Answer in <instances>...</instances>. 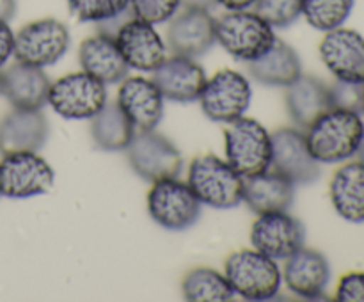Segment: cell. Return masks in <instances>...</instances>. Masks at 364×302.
<instances>
[{
  "instance_id": "1",
  "label": "cell",
  "mask_w": 364,
  "mask_h": 302,
  "mask_svg": "<svg viewBox=\"0 0 364 302\" xmlns=\"http://www.w3.org/2000/svg\"><path fill=\"white\" fill-rule=\"evenodd\" d=\"M364 135L361 114L333 107L308 126L306 141L320 163H340L358 153Z\"/></svg>"
},
{
  "instance_id": "2",
  "label": "cell",
  "mask_w": 364,
  "mask_h": 302,
  "mask_svg": "<svg viewBox=\"0 0 364 302\" xmlns=\"http://www.w3.org/2000/svg\"><path fill=\"white\" fill-rule=\"evenodd\" d=\"M224 276L235 295L245 301H270L277 297L283 274L276 259L252 249H240L228 256Z\"/></svg>"
},
{
  "instance_id": "3",
  "label": "cell",
  "mask_w": 364,
  "mask_h": 302,
  "mask_svg": "<svg viewBox=\"0 0 364 302\" xmlns=\"http://www.w3.org/2000/svg\"><path fill=\"white\" fill-rule=\"evenodd\" d=\"M188 187L212 208H235L244 199V176L215 155H201L188 167Z\"/></svg>"
},
{
  "instance_id": "4",
  "label": "cell",
  "mask_w": 364,
  "mask_h": 302,
  "mask_svg": "<svg viewBox=\"0 0 364 302\" xmlns=\"http://www.w3.org/2000/svg\"><path fill=\"white\" fill-rule=\"evenodd\" d=\"M215 38L231 57L251 63L276 41L274 27L255 11H230L215 20Z\"/></svg>"
},
{
  "instance_id": "5",
  "label": "cell",
  "mask_w": 364,
  "mask_h": 302,
  "mask_svg": "<svg viewBox=\"0 0 364 302\" xmlns=\"http://www.w3.org/2000/svg\"><path fill=\"white\" fill-rule=\"evenodd\" d=\"M226 162L244 178L265 173L272 166V137L259 121L238 117L224 134Z\"/></svg>"
},
{
  "instance_id": "6",
  "label": "cell",
  "mask_w": 364,
  "mask_h": 302,
  "mask_svg": "<svg viewBox=\"0 0 364 302\" xmlns=\"http://www.w3.org/2000/svg\"><path fill=\"white\" fill-rule=\"evenodd\" d=\"M148 212L159 226L169 231H183L194 226L201 215V201L188 183L178 176L153 181L148 192Z\"/></svg>"
},
{
  "instance_id": "7",
  "label": "cell",
  "mask_w": 364,
  "mask_h": 302,
  "mask_svg": "<svg viewBox=\"0 0 364 302\" xmlns=\"http://www.w3.org/2000/svg\"><path fill=\"white\" fill-rule=\"evenodd\" d=\"M107 102V85L85 71L64 75L50 84L48 103L66 119H91Z\"/></svg>"
},
{
  "instance_id": "8",
  "label": "cell",
  "mask_w": 364,
  "mask_h": 302,
  "mask_svg": "<svg viewBox=\"0 0 364 302\" xmlns=\"http://www.w3.org/2000/svg\"><path fill=\"white\" fill-rule=\"evenodd\" d=\"M55 173L36 151L4 153L0 160V195L27 199L46 194L53 187Z\"/></svg>"
},
{
  "instance_id": "9",
  "label": "cell",
  "mask_w": 364,
  "mask_h": 302,
  "mask_svg": "<svg viewBox=\"0 0 364 302\" xmlns=\"http://www.w3.org/2000/svg\"><path fill=\"white\" fill-rule=\"evenodd\" d=\"M252 89L247 78L235 70H220L206 78L199 102L203 112L215 123H233L247 112Z\"/></svg>"
},
{
  "instance_id": "10",
  "label": "cell",
  "mask_w": 364,
  "mask_h": 302,
  "mask_svg": "<svg viewBox=\"0 0 364 302\" xmlns=\"http://www.w3.org/2000/svg\"><path fill=\"white\" fill-rule=\"evenodd\" d=\"M70 48V31L53 18L32 21L14 34V52L18 63L46 68L55 64Z\"/></svg>"
},
{
  "instance_id": "11",
  "label": "cell",
  "mask_w": 364,
  "mask_h": 302,
  "mask_svg": "<svg viewBox=\"0 0 364 302\" xmlns=\"http://www.w3.org/2000/svg\"><path fill=\"white\" fill-rule=\"evenodd\" d=\"M132 169L146 181L173 178L181 173L183 156L176 146L155 130H137L127 148Z\"/></svg>"
},
{
  "instance_id": "12",
  "label": "cell",
  "mask_w": 364,
  "mask_h": 302,
  "mask_svg": "<svg viewBox=\"0 0 364 302\" xmlns=\"http://www.w3.org/2000/svg\"><path fill=\"white\" fill-rule=\"evenodd\" d=\"M272 137L274 171L283 174L294 185H308L318 180L320 162L308 148L304 131L294 126H283L270 134Z\"/></svg>"
},
{
  "instance_id": "13",
  "label": "cell",
  "mask_w": 364,
  "mask_h": 302,
  "mask_svg": "<svg viewBox=\"0 0 364 302\" xmlns=\"http://www.w3.org/2000/svg\"><path fill=\"white\" fill-rule=\"evenodd\" d=\"M304 224L288 212L263 213L251 227V244L272 259H287L304 245Z\"/></svg>"
},
{
  "instance_id": "14",
  "label": "cell",
  "mask_w": 364,
  "mask_h": 302,
  "mask_svg": "<svg viewBox=\"0 0 364 302\" xmlns=\"http://www.w3.org/2000/svg\"><path fill=\"white\" fill-rule=\"evenodd\" d=\"M320 57L336 80L364 84V38L358 31L338 27L327 32Z\"/></svg>"
},
{
  "instance_id": "15",
  "label": "cell",
  "mask_w": 364,
  "mask_h": 302,
  "mask_svg": "<svg viewBox=\"0 0 364 302\" xmlns=\"http://www.w3.org/2000/svg\"><path fill=\"white\" fill-rule=\"evenodd\" d=\"M215 41V18L206 9H183L167 28V45L174 55L196 59L205 55Z\"/></svg>"
},
{
  "instance_id": "16",
  "label": "cell",
  "mask_w": 364,
  "mask_h": 302,
  "mask_svg": "<svg viewBox=\"0 0 364 302\" xmlns=\"http://www.w3.org/2000/svg\"><path fill=\"white\" fill-rule=\"evenodd\" d=\"M117 48L128 68L139 71H155L166 59V43L153 23L134 16L116 34Z\"/></svg>"
},
{
  "instance_id": "17",
  "label": "cell",
  "mask_w": 364,
  "mask_h": 302,
  "mask_svg": "<svg viewBox=\"0 0 364 302\" xmlns=\"http://www.w3.org/2000/svg\"><path fill=\"white\" fill-rule=\"evenodd\" d=\"M283 281L297 297L306 301L322 298L331 283V265L322 252L302 245L287 258Z\"/></svg>"
},
{
  "instance_id": "18",
  "label": "cell",
  "mask_w": 364,
  "mask_h": 302,
  "mask_svg": "<svg viewBox=\"0 0 364 302\" xmlns=\"http://www.w3.org/2000/svg\"><path fill=\"white\" fill-rule=\"evenodd\" d=\"M153 82L164 99L178 103H191L199 99L206 84V73L194 59L183 55L166 57L153 71Z\"/></svg>"
},
{
  "instance_id": "19",
  "label": "cell",
  "mask_w": 364,
  "mask_h": 302,
  "mask_svg": "<svg viewBox=\"0 0 364 302\" xmlns=\"http://www.w3.org/2000/svg\"><path fill=\"white\" fill-rule=\"evenodd\" d=\"M121 107L135 130H155L164 117V96L156 84L144 77H127L117 92Z\"/></svg>"
},
{
  "instance_id": "20",
  "label": "cell",
  "mask_w": 364,
  "mask_h": 302,
  "mask_svg": "<svg viewBox=\"0 0 364 302\" xmlns=\"http://www.w3.org/2000/svg\"><path fill=\"white\" fill-rule=\"evenodd\" d=\"M50 80L43 68L14 63L0 70V95L14 109H43L48 103Z\"/></svg>"
},
{
  "instance_id": "21",
  "label": "cell",
  "mask_w": 364,
  "mask_h": 302,
  "mask_svg": "<svg viewBox=\"0 0 364 302\" xmlns=\"http://www.w3.org/2000/svg\"><path fill=\"white\" fill-rule=\"evenodd\" d=\"M48 139L41 109H14L0 121V151H39Z\"/></svg>"
},
{
  "instance_id": "22",
  "label": "cell",
  "mask_w": 364,
  "mask_h": 302,
  "mask_svg": "<svg viewBox=\"0 0 364 302\" xmlns=\"http://www.w3.org/2000/svg\"><path fill=\"white\" fill-rule=\"evenodd\" d=\"M295 185L277 171H265L244 178V199L258 215L272 212H288L294 205Z\"/></svg>"
},
{
  "instance_id": "23",
  "label": "cell",
  "mask_w": 364,
  "mask_h": 302,
  "mask_svg": "<svg viewBox=\"0 0 364 302\" xmlns=\"http://www.w3.org/2000/svg\"><path fill=\"white\" fill-rule=\"evenodd\" d=\"M78 60L82 71L102 80L105 85L119 84L128 77V64L117 48L116 39L100 32L82 41Z\"/></svg>"
},
{
  "instance_id": "24",
  "label": "cell",
  "mask_w": 364,
  "mask_h": 302,
  "mask_svg": "<svg viewBox=\"0 0 364 302\" xmlns=\"http://www.w3.org/2000/svg\"><path fill=\"white\" fill-rule=\"evenodd\" d=\"M287 109L295 124L308 128L323 112L333 109L329 85L311 75H301L287 87Z\"/></svg>"
},
{
  "instance_id": "25",
  "label": "cell",
  "mask_w": 364,
  "mask_h": 302,
  "mask_svg": "<svg viewBox=\"0 0 364 302\" xmlns=\"http://www.w3.org/2000/svg\"><path fill=\"white\" fill-rule=\"evenodd\" d=\"M334 210L347 222H364V163L359 160L338 167L329 185Z\"/></svg>"
},
{
  "instance_id": "26",
  "label": "cell",
  "mask_w": 364,
  "mask_h": 302,
  "mask_svg": "<svg viewBox=\"0 0 364 302\" xmlns=\"http://www.w3.org/2000/svg\"><path fill=\"white\" fill-rule=\"evenodd\" d=\"M249 73L263 85L288 87L302 75V63L290 45L276 39L269 52L249 63Z\"/></svg>"
},
{
  "instance_id": "27",
  "label": "cell",
  "mask_w": 364,
  "mask_h": 302,
  "mask_svg": "<svg viewBox=\"0 0 364 302\" xmlns=\"http://www.w3.org/2000/svg\"><path fill=\"white\" fill-rule=\"evenodd\" d=\"M135 126L121 110L117 102H107L103 109L91 117V134L96 146L105 151L127 149L135 135Z\"/></svg>"
},
{
  "instance_id": "28",
  "label": "cell",
  "mask_w": 364,
  "mask_h": 302,
  "mask_svg": "<svg viewBox=\"0 0 364 302\" xmlns=\"http://www.w3.org/2000/svg\"><path fill=\"white\" fill-rule=\"evenodd\" d=\"M181 291L191 302H228L235 297L226 276L208 266L188 270L181 283Z\"/></svg>"
},
{
  "instance_id": "29",
  "label": "cell",
  "mask_w": 364,
  "mask_h": 302,
  "mask_svg": "<svg viewBox=\"0 0 364 302\" xmlns=\"http://www.w3.org/2000/svg\"><path fill=\"white\" fill-rule=\"evenodd\" d=\"M354 9V0H302V14L316 31L341 27Z\"/></svg>"
},
{
  "instance_id": "30",
  "label": "cell",
  "mask_w": 364,
  "mask_h": 302,
  "mask_svg": "<svg viewBox=\"0 0 364 302\" xmlns=\"http://www.w3.org/2000/svg\"><path fill=\"white\" fill-rule=\"evenodd\" d=\"M71 14L80 21L100 23L130 7V0H68Z\"/></svg>"
},
{
  "instance_id": "31",
  "label": "cell",
  "mask_w": 364,
  "mask_h": 302,
  "mask_svg": "<svg viewBox=\"0 0 364 302\" xmlns=\"http://www.w3.org/2000/svg\"><path fill=\"white\" fill-rule=\"evenodd\" d=\"M255 13L272 27L287 28L302 14V0H256Z\"/></svg>"
},
{
  "instance_id": "32",
  "label": "cell",
  "mask_w": 364,
  "mask_h": 302,
  "mask_svg": "<svg viewBox=\"0 0 364 302\" xmlns=\"http://www.w3.org/2000/svg\"><path fill=\"white\" fill-rule=\"evenodd\" d=\"M135 16L148 23H166L180 9V0H130Z\"/></svg>"
},
{
  "instance_id": "33",
  "label": "cell",
  "mask_w": 364,
  "mask_h": 302,
  "mask_svg": "<svg viewBox=\"0 0 364 302\" xmlns=\"http://www.w3.org/2000/svg\"><path fill=\"white\" fill-rule=\"evenodd\" d=\"M329 89L333 107L354 110L359 114L364 112V84L336 80L333 85H329Z\"/></svg>"
},
{
  "instance_id": "34",
  "label": "cell",
  "mask_w": 364,
  "mask_h": 302,
  "mask_svg": "<svg viewBox=\"0 0 364 302\" xmlns=\"http://www.w3.org/2000/svg\"><path fill=\"white\" fill-rule=\"evenodd\" d=\"M334 298L340 302H364V272H348L341 276Z\"/></svg>"
},
{
  "instance_id": "35",
  "label": "cell",
  "mask_w": 364,
  "mask_h": 302,
  "mask_svg": "<svg viewBox=\"0 0 364 302\" xmlns=\"http://www.w3.org/2000/svg\"><path fill=\"white\" fill-rule=\"evenodd\" d=\"M134 16H135V13H134V9H132V6L127 7L123 13L116 14V16L109 18V20H105V21H100V23H96L98 25V32L100 34L110 36V38H116L117 31H119V28L123 27L128 20H132Z\"/></svg>"
},
{
  "instance_id": "36",
  "label": "cell",
  "mask_w": 364,
  "mask_h": 302,
  "mask_svg": "<svg viewBox=\"0 0 364 302\" xmlns=\"http://www.w3.org/2000/svg\"><path fill=\"white\" fill-rule=\"evenodd\" d=\"M14 52V34L7 21H0V70Z\"/></svg>"
},
{
  "instance_id": "37",
  "label": "cell",
  "mask_w": 364,
  "mask_h": 302,
  "mask_svg": "<svg viewBox=\"0 0 364 302\" xmlns=\"http://www.w3.org/2000/svg\"><path fill=\"white\" fill-rule=\"evenodd\" d=\"M256 0H217L219 6H223L228 11H244L255 6Z\"/></svg>"
},
{
  "instance_id": "38",
  "label": "cell",
  "mask_w": 364,
  "mask_h": 302,
  "mask_svg": "<svg viewBox=\"0 0 364 302\" xmlns=\"http://www.w3.org/2000/svg\"><path fill=\"white\" fill-rule=\"evenodd\" d=\"M217 6V0H180V7L188 9V7H196V9H213Z\"/></svg>"
},
{
  "instance_id": "39",
  "label": "cell",
  "mask_w": 364,
  "mask_h": 302,
  "mask_svg": "<svg viewBox=\"0 0 364 302\" xmlns=\"http://www.w3.org/2000/svg\"><path fill=\"white\" fill-rule=\"evenodd\" d=\"M16 13V0H0V21H9Z\"/></svg>"
},
{
  "instance_id": "40",
  "label": "cell",
  "mask_w": 364,
  "mask_h": 302,
  "mask_svg": "<svg viewBox=\"0 0 364 302\" xmlns=\"http://www.w3.org/2000/svg\"><path fill=\"white\" fill-rule=\"evenodd\" d=\"M355 155H358L359 162L364 163V135H363V141H361V144H359V148H358V153H355Z\"/></svg>"
}]
</instances>
